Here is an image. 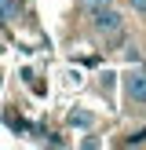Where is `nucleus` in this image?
<instances>
[{
	"mask_svg": "<svg viewBox=\"0 0 146 150\" xmlns=\"http://www.w3.org/2000/svg\"><path fill=\"white\" fill-rule=\"evenodd\" d=\"M128 143H146V128H139L135 136H128Z\"/></svg>",
	"mask_w": 146,
	"mask_h": 150,
	"instance_id": "obj_3",
	"label": "nucleus"
},
{
	"mask_svg": "<svg viewBox=\"0 0 146 150\" xmlns=\"http://www.w3.org/2000/svg\"><path fill=\"white\" fill-rule=\"evenodd\" d=\"M88 11H91V29L95 33H117V29H121V15H117L113 7L95 4V7H88Z\"/></svg>",
	"mask_w": 146,
	"mask_h": 150,
	"instance_id": "obj_1",
	"label": "nucleus"
},
{
	"mask_svg": "<svg viewBox=\"0 0 146 150\" xmlns=\"http://www.w3.org/2000/svg\"><path fill=\"white\" fill-rule=\"evenodd\" d=\"M0 15H4V18L11 15V4H7V0H0Z\"/></svg>",
	"mask_w": 146,
	"mask_h": 150,
	"instance_id": "obj_4",
	"label": "nucleus"
},
{
	"mask_svg": "<svg viewBox=\"0 0 146 150\" xmlns=\"http://www.w3.org/2000/svg\"><path fill=\"white\" fill-rule=\"evenodd\" d=\"M131 95H135V99H146V77H142V73L131 77Z\"/></svg>",
	"mask_w": 146,
	"mask_h": 150,
	"instance_id": "obj_2",
	"label": "nucleus"
},
{
	"mask_svg": "<svg viewBox=\"0 0 146 150\" xmlns=\"http://www.w3.org/2000/svg\"><path fill=\"white\" fill-rule=\"evenodd\" d=\"M131 7H135V11H146V0H128Z\"/></svg>",
	"mask_w": 146,
	"mask_h": 150,
	"instance_id": "obj_5",
	"label": "nucleus"
}]
</instances>
